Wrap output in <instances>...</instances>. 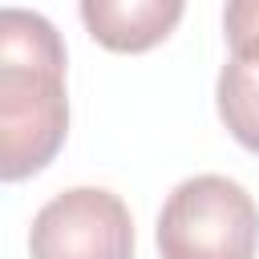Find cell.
Instances as JSON below:
<instances>
[{"mask_svg":"<svg viewBox=\"0 0 259 259\" xmlns=\"http://www.w3.org/2000/svg\"><path fill=\"white\" fill-rule=\"evenodd\" d=\"M69 134L61 32L24 8L0 16V178L40 174Z\"/></svg>","mask_w":259,"mask_h":259,"instance_id":"obj_1","label":"cell"},{"mask_svg":"<svg viewBox=\"0 0 259 259\" xmlns=\"http://www.w3.org/2000/svg\"><path fill=\"white\" fill-rule=\"evenodd\" d=\"M259 206L255 198L223 178L194 174L170 190L158 214L162 259H255Z\"/></svg>","mask_w":259,"mask_h":259,"instance_id":"obj_2","label":"cell"},{"mask_svg":"<svg viewBox=\"0 0 259 259\" xmlns=\"http://www.w3.org/2000/svg\"><path fill=\"white\" fill-rule=\"evenodd\" d=\"M32 259H134L130 206L101 186H73L49 198L28 231Z\"/></svg>","mask_w":259,"mask_h":259,"instance_id":"obj_3","label":"cell"},{"mask_svg":"<svg viewBox=\"0 0 259 259\" xmlns=\"http://www.w3.org/2000/svg\"><path fill=\"white\" fill-rule=\"evenodd\" d=\"M186 12V0H81L89 36L109 53H150Z\"/></svg>","mask_w":259,"mask_h":259,"instance_id":"obj_4","label":"cell"},{"mask_svg":"<svg viewBox=\"0 0 259 259\" xmlns=\"http://www.w3.org/2000/svg\"><path fill=\"white\" fill-rule=\"evenodd\" d=\"M219 117L243 150L259 154V53H247V57L231 53V61L223 65Z\"/></svg>","mask_w":259,"mask_h":259,"instance_id":"obj_5","label":"cell"},{"mask_svg":"<svg viewBox=\"0 0 259 259\" xmlns=\"http://www.w3.org/2000/svg\"><path fill=\"white\" fill-rule=\"evenodd\" d=\"M223 32H227V45L235 57L259 53V0H227Z\"/></svg>","mask_w":259,"mask_h":259,"instance_id":"obj_6","label":"cell"}]
</instances>
